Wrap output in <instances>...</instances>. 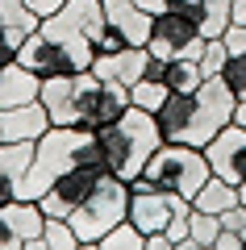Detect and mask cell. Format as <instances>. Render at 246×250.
Segmentation results:
<instances>
[{
  "mask_svg": "<svg viewBox=\"0 0 246 250\" xmlns=\"http://www.w3.org/2000/svg\"><path fill=\"white\" fill-rule=\"evenodd\" d=\"M125 217H130V179L105 171V175L96 179V188L79 200V208L67 221H71V229L79 233V246L96 250V242L105 238L117 221H125Z\"/></svg>",
  "mask_w": 246,
  "mask_h": 250,
  "instance_id": "cell-4",
  "label": "cell"
},
{
  "mask_svg": "<svg viewBox=\"0 0 246 250\" xmlns=\"http://www.w3.org/2000/svg\"><path fill=\"white\" fill-rule=\"evenodd\" d=\"M229 21L246 25V0H234V4H229Z\"/></svg>",
  "mask_w": 246,
  "mask_h": 250,
  "instance_id": "cell-33",
  "label": "cell"
},
{
  "mask_svg": "<svg viewBox=\"0 0 246 250\" xmlns=\"http://www.w3.org/2000/svg\"><path fill=\"white\" fill-rule=\"evenodd\" d=\"M29 163H34V142H0V208L21 200Z\"/></svg>",
  "mask_w": 246,
  "mask_h": 250,
  "instance_id": "cell-11",
  "label": "cell"
},
{
  "mask_svg": "<svg viewBox=\"0 0 246 250\" xmlns=\"http://www.w3.org/2000/svg\"><path fill=\"white\" fill-rule=\"evenodd\" d=\"M0 75H4V62H0Z\"/></svg>",
  "mask_w": 246,
  "mask_h": 250,
  "instance_id": "cell-37",
  "label": "cell"
},
{
  "mask_svg": "<svg viewBox=\"0 0 246 250\" xmlns=\"http://www.w3.org/2000/svg\"><path fill=\"white\" fill-rule=\"evenodd\" d=\"M221 229H229V233H242V238H246V205L225 208V213H221Z\"/></svg>",
  "mask_w": 246,
  "mask_h": 250,
  "instance_id": "cell-24",
  "label": "cell"
},
{
  "mask_svg": "<svg viewBox=\"0 0 246 250\" xmlns=\"http://www.w3.org/2000/svg\"><path fill=\"white\" fill-rule=\"evenodd\" d=\"M142 175L158 188V192H171V196H184L192 200L196 188L213 175L209 163H204V150L201 146H188V142H163L150 163L142 167Z\"/></svg>",
  "mask_w": 246,
  "mask_h": 250,
  "instance_id": "cell-5",
  "label": "cell"
},
{
  "mask_svg": "<svg viewBox=\"0 0 246 250\" xmlns=\"http://www.w3.org/2000/svg\"><path fill=\"white\" fill-rule=\"evenodd\" d=\"M96 250H146V233L125 217V221H117L113 229L96 242Z\"/></svg>",
  "mask_w": 246,
  "mask_h": 250,
  "instance_id": "cell-19",
  "label": "cell"
},
{
  "mask_svg": "<svg viewBox=\"0 0 246 250\" xmlns=\"http://www.w3.org/2000/svg\"><path fill=\"white\" fill-rule=\"evenodd\" d=\"M204 80L201 62L196 59H167V71H163V83H167L171 92H196Z\"/></svg>",
  "mask_w": 246,
  "mask_h": 250,
  "instance_id": "cell-18",
  "label": "cell"
},
{
  "mask_svg": "<svg viewBox=\"0 0 246 250\" xmlns=\"http://www.w3.org/2000/svg\"><path fill=\"white\" fill-rule=\"evenodd\" d=\"M192 205L204 208V213H217V217H221L225 208L238 205V184H229V179H221V175H209L201 188H196Z\"/></svg>",
  "mask_w": 246,
  "mask_h": 250,
  "instance_id": "cell-15",
  "label": "cell"
},
{
  "mask_svg": "<svg viewBox=\"0 0 246 250\" xmlns=\"http://www.w3.org/2000/svg\"><path fill=\"white\" fill-rule=\"evenodd\" d=\"M234 88L225 83V75H204L196 92H171L163 100V108L155 113L163 142H188L204 146L217 129H225L234 121Z\"/></svg>",
  "mask_w": 246,
  "mask_h": 250,
  "instance_id": "cell-1",
  "label": "cell"
},
{
  "mask_svg": "<svg viewBox=\"0 0 246 250\" xmlns=\"http://www.w3.org/2000/svg\"><path fill=\"white\" fill-rule=\"evenodd\" d=\"M146 250H176V242L167 233H146Z\"/></svg>",
  "mask_w": 246,
  "mask_h": 250,
  "instance_id": "cell-32",
  "label": "cell"
},
{
  "mask_svg": "<svg viewBox=\"0 0 246 250\" xmlns=\"http://www.w3.org/2000/svg\"><path fill=\"white\" fill-rule=\"evenodd\" d=\"M146 62H150L146 46H125V50H117V54H96V59H92V71H96L100 80H117V83H125V88H134V83L146 75Z\"/></svg>",
  "mask_w": 246,
  "mask_h": 250,
  "instance_id": "cell-12",
  "label": "cell"
},
{
  "mask_svg": "<svg viewBox=\"0 0 246 250\" xmlns=\"http://www.w3.org/2000/svg\"><path fill=\"white\" fill-rule=\"evenodd\" d=\"M234 121L246 125V100H238V104H234Z\"/></svg>",
  "mask_w": 246,
  "mask_h": 250,
  "instance_id": "cell-35",
  "label": "cell"
},
{
  "mask_svg": "<svg viewBox=\"0 0 246 250\" xmlns=\"http://www.w3.org/2000/svg\"><path fill=\"white\" fill-rule=\"evenodd\" d=\"M17 50H21V42L0 25V62H13V59H17Z\"/></svg>",
  "mask_w": 246,
  "mask_h": 250,
  "instance_id": "cell-29",
  "label": "cell"
},
{
  "mask_svg": "<svg viewBox=\"0 0 246 250\" xmlns=\"http://www.w3.org/2000/svg\"><path fill=\"white\" fill-rule=\"evenodd\" d=\"M238 205H246V179L238 184Z\"/></svg>",
  "mask_w": 246,
  "mask_h": 250,
  "instance_id": "cell-36",
  "label": "cell"
},
{
  "mask_svg": "<svg viewBox=\"0 0 246 250\" xmlns=\"http://www.w3.org/2000/svg\"><path fill=\"white\" fill-rule=\"evenodd\" d=\"M213 250H242V233L221 229V233H217V242H213Z\"/></svg>",
  "mask_w": 246,
  "mask_h": 250,
  "instance_id": "cell-31",
  "label": "cell"
},
{
  "mask_svg": "<svg viewBox=\"0 0 246 250\" xmlns=\"http://www.w3.org/2000/svg\"><path fill=\"white\" fill-rule=\"evenodd\" d=\"M176 200L171 192H158V188H142V192H134L130 188V221L138 225L142 233H163L171 221V213H176Z\"/></svg>",
  "mask_w": 246,
  "mask_h": 250,
  "instance_id": "cell-10",
  "label": "cell"
},
{
  "mask_svg": "<svg viewBox=\"0 0 246 250\" xmlns=\"http://www.w3.org/2000/svg\"><path fill=\"white\" fill-rule=\"evenodd\" d=\"M167 96H171V88H167V83H163V80H146V75H142V80L130 88V104L146 108V113H158Z\"/></svg>",
  "mask_w": 246,
  "mask_h": 250,
  "instance_id": "cell-20",
  "label": "cell"
},
{
  "mask_svg": "<svg viewBox=\"0 0 246 250\" xmlns=\"http://www.w3.org/2000/svg\"><path fill=\"white\" fill-rule=\"evenodd\" d=\"M25 4L38 13V17H54V13H59L63 4H67V0H25Z\"/></svg>",
  "mask_w": 246,
  "mask_h": 250,
  "instance_id": "cell-30",
  "label": "cell"
},
{
  "mask_svg": "<svg viewBox=\"0 0 246 250\" xmlns=\"http://www.w3.org/2000/svg\"><path fill=\"white\" fill-rule=\"evenodd\" d=\"M125 46H130V42H125V34H117V29L109 25L105 38L96 42V54H117V50H125Z\"/></svg>",
  "mask_w": 246,
  "mask_h": 250,
  "instance_id": "cell-27",
  "label": "cell"
},
{
  "mask_svg": "<svg viewBox=\"0 0 246 250\" xmlns=\"http://www.w3.org/2000/svg\"><path fill=\"white\" fill-rule=\"evenodd\" d=\"M221 42H225V50H229V54L246 50V25H238V21H229V25H225V34H221Z\"/></svg>",
  "mask_w": 246,
  "mask_h": 250,
  "instance_id": "cell-25",
  "label": "cell"
},
{
  "mask_svg": "<svg viewBox=\"0 0 246 250\" xmlns=\"http://www.w3.org/2000/svg\"><path fill=\"white\" fill-rule=\"evenodd\" d=\"M71 167H105V150H100L96 134L92 129H79V125H50L42 138L34 142V163H29L25 188H21V200H42L46 188Z\"/></svg>",
  "mask_w": 246,
  "mask_h": 250,
  "instance_id": "cell-2",
  "label": "cell"
},
{
  "mask_svg": "<svg viewBox=\"0 0 246 250\" xmlns=\"http://www.w3.org/2000/svg\"><path fill=\"white\" fill-rule=\"evenodd\" d=\"M225 83L234 88V96L238 100H246V50H238V54H229V62H225Z\"/></svg>",
  "mask_w": 246,
  "mask_h": 250,
  "instance_id": "cell-23",
  "label": "cell"
},
{
  "mask_svg": "<svg viewBox=\"0 0 246 250\" xmlns=\"http://www.w3.org/2000/svg\"><path fill=\"white\" fill-rule=\"evenodd\" d=\"M0 250H25V238L4 221V213H0Z\"/></svg>",
  "mask_w": 246,
  "mask_h": 250,
  "instance_id": "cell-28",
  "label": "cell"
},
{
  "mask_svg": "<svg viewBox=\"0 0 246 250\" xmlns=\"http://www.w3.org/2000/svg\"><path fill=\"white\" fill-rule=\"evenodd\" d=\"M100 175H105V171H96V167H71V171H63V175L46 188V196L38 200L42 213H46V217H71V213L79 208V200L96 188Z\"/></svg>",
  "mask_w": 246,
  "mask_h": 250,
  "instance_id": "cell-8",
  "label": "cell"
},
{
  "mask_svg": "<svg viewBox=\"0 0 246 250\" xmlns=\"http://www.w3.org/2000/svg\"><path fill=\"white\" fill-rule=\"evenodd\" d=\"M50 129V113L42 100H25V104L0 108V138L4 142H38Z\"/></svg>",
  "mask_w": 246,
  "mask_h": 250,
  "instance_id": "cell-9",
  "label": "cell"
},
{
  "mask_svg": "<svg viewBox=\"0 0 246 250\" xmlns=\"http://www.w3.org/2000/svg\"><path fill=\"white\" fill-rule=\"evenodd\" d=\"M38 92H42V75H34L29 67H21L17 59L4 62V75H0V108L38 100Z\"/></svg>",
  "mask_w": 246,
  "mask_h": 250,
  "instance_id": "cell-14",
  "label": "cell"
},
{
  "mask_svg": "<svg viewBox=\"0 0 246 250\" xmlns=\"http://www.w3.org/2000/svg\"><path fill=\"white\" fill-rule=\"evenodd\" d=\"M25 250H84V246H79V233L71 229L67 217H46L42 233H38Z\"/></svg>",
  "mask_w": 246,
  "mask_h": 250,
  "instance_id": "cell-16",
  "label": "cell"
},
{
  "mask_svg": "<svg viewBox=\"0 0 246 250\" xmlns=\"http://www.w3.org/2000/svg\"><path fill=\"white\" fill-rule=\"evenodd\" d=\"M217 233H221V217L192 205V217H188V246L184 250H213Z\"/></svg>",
  "mask_w": 246,
  "mask_h": 250,
  "instance_id": "cell-17",
  "label": "cell"
},
{
  "mask_svg": "<svg viewBox=\"0 0 246 250\" xmlns=\"http://www.w3.org/2000/svg\"><path fill=\"white\" fill-rule=\"evenodd\" d=\"M201 71L204 75H221L225 71V62H229V50H225V42L221 38H204V50H201Z\"/></svg>",
  "mask_w": 246,
  "mask_h": 250,
  "instance_id": "cell-22",
  "label": "cell"
},
{
  "mask_svg": "<svg viewBox=\"0 0 246 250\" xmlns=\"http://www.w3.org/2000/svg\"><path fill=\"white\" fill-rule=\"evenodd\" d=\"M229 4L234 0H204V38H221L229 25Z\"/></svg>",
  "mask_w": 246,
  "mask_h": 250,
  "instance_id": "cell-21",
  "label": "cell"
},
{
  "mask_svg": "<svg viewBox=\"0 0 246 250\" xmlns=\"http://www.w3.org/2000/svg\"><path fill=\"white\" fill-rule=\"evenodd\" d=\"M138 4H142V9L150 13V17H155V13H163V9H167V0H138Z\"/></svg>",
  "mask_w": 246,
  "mask_h": 250,
  "instance_id": "cell-34",
  "label": "cell"
},
{
  "mask_svg": "<svg viewBox=\"0 0 246 250\" xmlns=\"http://www.w3.org/2000/svg\"><path fill=\"white\" fill-rule=\"evenodd\" d=\"M0 142H4V138H0Z\"/></svg>",
  "mask_w": 246,
  "mask_h": 250,
  "instance_id": "cell-39",
  "label": "cell"
},
{
  "mask_svg": "<svg viewBox=\"0 0 246 250\" xmlns=\"http://www.w3.org/2000/svg\"><path fill=\"white\" fill-rule=\"evenodd\" d=\"M201 150H204V163H209L213 175L229 179V184H242L246 179V125L229 121L225 129H217V134L201 146Z\"/></svg>",
  "mask_w": 246,
  "mask_h": 250,
  "instance_id": "cell-7",
  "label": "cell"
},
{
  "mask_svg": "<svg viewBox=\"0 0 246 250\" xmlns=\"http://www.w3.org/2000/svg\"><path fill=\"white\" fill-rule=\"evenodd\" d=\"M105 4V17L117 34H125L130 46H146L150 38V13L142 9L138 0H100Z\"/></svg>",
  "mask_w": 246,
  "mask_h": 250,
  "instance_id": "cell-13",
  "label": "cell"
},
{
  "mask_svg": "<svg viewBox=\"0 0 246 250\" xmlns=\"http://www.w3.org/2000/svg\"><path fill=\"white\" fill-rule=\"evenodd\" d=\"M96 142H100V150H105V167L113 171V175H121V179H134V175H142V167L150 163V154L163 146V134H158L155 113L130 104L113 125L96 129Z\"/></svg>",
  "mask_w": 246,
  "mask_h": 250,
  "instance_id": "cell-3",
  "label": "cell"
},
{
  "mask_svg": "<svg viewBox=\"0 0 246 250\" xmlns=\"http://www.w3.org/2000/svg\"><path fill=\"white\" fill-rule=\"evenodd\" d=\"M146 50L155 59H201L204 50V29L196 25L192 17L176 9H163L150 17V38H146Z\"/></svg>",
  "mask_w": 246,
  "mask_h": 250,
  "instance_id": "cell-6",
  "label": "cell"
},
{
  "mask_svg": "<svg viewBox=\"0 0 246 250\" xmlns=\"http://www.w3.org/2000/svg\"><path fill=\"white\" fill-rule=\"evenodd\" d=\"M167 9L184 13V17H192L196 25H204V0H167Z\"/></svg>",
  "mask_w": 246,
  "mask_h": 250,
  "instance_id": "cell-26",
  "label": "cell"
},
{
  "mask_svg": "<svg viewBox=\"0 0 246 250\" xmlns=\"http://www.w3.org/2000/svg\"><path fill=\"white\" fill-rule=\"evenodd\" d=\"M242 250H246V238H242Z\"/></svg>",
  "mask_w": 246,
  "mask_h": 250,
  "instance_id": "cell-38",
  "label": "cell"
}]
</instances>
